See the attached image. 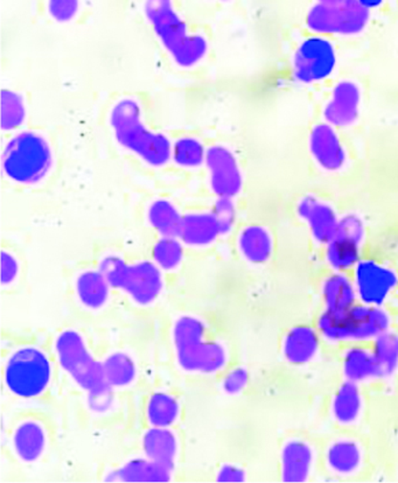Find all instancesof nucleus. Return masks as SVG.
Here are the masks:
<instances>
[{"label":"nucleus","instance_id":"obj_35","mask_svg":"<svg viewBox=\"0 0 398 483\" xmlns=\"http://www.w3.org/2000/svg\"><path fill=\"white\" fill-rule=\"evenodd\" d=\"M346 371L349 378L353 379H361L376 374L378 372V364H376L375 357L363 350H352L348 353L346 359Z\"/></svg>","mask_w":398,"mask_h":483},{"label":"nucleus","instance_id":"obj_28","mask_svg":"<svg viewBox=\"0 0 398 483\" xmlns=\"http://www.w3.org/2000/svg\"><path fill=\"white\" fill-rule=\"evenodd\" d=\"M311 463V453L304 444L293 442L284 451V477L293 481L301 480Z\"/></svg>","mask_w":398,"mask_h":483},{"label":"nucleus","instance_id":"obj_42","mask_svg":"<svg viewBox=\"0 0 398 483\" xmlns=\"http://www.w3.org/2000/svg\"><path fill=\"white\" fill-rule=\"evenodd\" d=\"M18 261L11 253H2V282L3 284L12 283L18 275Z\"/></svg>","mask_w":398,"mask_h":483},{"label":"nucleus","instance_id":"obj_15","mask_svg":"<svg viewBox=\"0 0 398 483\" xmlns=\"http://www.w3.org/2000/svg\"><path fill=\"white\" fill-rule=\"evenodd\" d=\"M221 235L219 222L211 214H190L183 217L182 232L179 238L188 245H211Z\"/></svg>","mask_w":398,"mask_h":483},{"label":"nucleus","instance_id":"obj_25","mask_svg":"<svg viewBox=\"0 0 398 483\" xmlns=\"http://www.w3.org/2000/svg\"><path fill=\"white\" fill-rule=\"evenodd\" d=\"M341 14V35H355L363 32L370 23L371 10L360 0H344L339 4Z\"/></svg>","mask_w":398,"mask_h":483},{"label":"nucleus","instance_id":"obj_5","mask_svg":"<svg viewBox=\"0 0 398 483\" xmlns=\"http://www.w3.org/2000/svg\"><path fill=\"white\" fill-rule=\"evenodd\" d=\"M99 271L110 285L125 291L141 305L151 304L163 287L160 269L150 261L128 265L121 258L110 256L102 261Z\"/></svg>","mask_w":398,"mask_h":483},{"label":"nucleus","instance_id":"obj_6","mask_svg":"<svg viewBox=\"0 0 398 483\" xmlns=\"http://www.w3.org/2000/svg\"><path fill=\"white\" fill-rule=\"evenodd\" d=\"M51 376V368L46 354L32 347L14 353L5 369L7 388L25 398L40 396L45 392Z\"/></svg>","mask_w":398,"mask_h":483},{"label":"nucleus","instance_id":"obj_27","mask_svg":"<svg viewBox=\"0 0 398 483\" xmlns=\"http://www.w3.org/2000/svg\"><path fill=\"white\" fill-rule=\"evenodd\" d=\"M324 294L328 311L342 312L351 308L354 294L351 283L345 277L333 276L327 280Z\"/></svg>","mask_w":398,"mask_h":483},{"label":"nucleus","instance_id":"obj_17","mask_svg":"<svg viewBox=\"0 0 398 483\" xmlns=\"http://www.w3.org/2000/svg\"><path fill=\"white\" fill-rule=\"evenodd\" d=\"M171 470L153 460H134L117 471L116 477L125 482H168Z\"/></svg>","mask_w":398,"mask_h":483},{"label":"nucleus","instance_id":"obj_32","mask_svg":"<svg viewBox=\"0 0 398 483\" xmlns=\"http://www.w3.org/2000/svg\"><path fill=\"white\" fill-rule=\"evenodd\" d=\"M183 253V246L176 238H164L154 245L153 257L160 268L173 270L182 261Z\"/></svg>","mask_w":398,"mask_h":483},{"label":"nucleus","instance_id":"obj_38","mask_svg":"<svg viewBox=\"0 0 398 483\" xmlns=\"http://www.w3.org/2000/svg\"><path fill=\"white\" fill-rule=\"evenodd\" d=\"M79 0H48V12L60 23L72 20L79 12Z\"/></svg>","mask_w":398,"mask_h":483},{"label":"nucleus","instance_id":"obj_14","mask_svg":"<svg viewBox=\"0 0 398 483\" xmlns=\"http://www.w3.org/2000/svg\"><path fill=\"white\" fill-rule=\"evenodd\" d=\"M298 214L308 221L312 234L319 242L330 243L337 234V215L333 208L315 197H305L298 205Z\"/></svg>","mask_w":398,"mask_h":483},{"label":"nucleus","instance_id":"obj_3","mask_svg":"<svg viewBox=\"0 0 398 483\" xmlns=\"http://www.w3.org/2000/svg\"><path fill=\"white\" fill-rule=\"evenodd\" d=\"M173 339L178 362L187 371L212 374L226 363V350L217 342L206 340V326L194 316L176 320Z\"/></svg>","mask_w":398,"mask_h":483},{"label":"nucleus","instance_id":"obj_23","mask_svg":"<svg viewBox=\"0 0 398 483\" xmlns=\"http://www.w3.org/2000/svg\"><path fill=\"white\" fill-rule=\"evenodd\" d=\"M316 334L306 327H298L287 335L285 355L293 363H304L316 353Z\"/></svg>","mask_w":398,"mask_h":483},{"label":"nucleus","instance_id":"obj_2","mask_svg":"<svg viewBox=\"0 0 398 483\" xmlns=\"http://www.w3.org/2000/svg\"><path fill=\"white\" fill-rule=\"evenodd\" d=\"M145 14L158 38L180 67H193L205 58L207 42L204 36L188 33L185 21L176 12L172 0H146Z\"/></svg>","mask_w":398,"mask_h":483},{"label":"nucleus","instance_id":"obj_36","mask_svg":"<svg viewBox=\"0 0 398 483\" xmlns=\"http://www.w3.org/2000/svg\"><path fill=\"white\" fill-rule=\"evenodd\" d=\"M360 453L352 442L335 444L330 451V463L339 471H351L359 464Z\"/></svg>","mask_w":398,"mask_h":483},{"label":"nucleus","instance_id":"obj_16","mask_svg":"<svg viewBox=\"0 0 398 483\" xmlns=\"http://www.w3.org/2000/svg\"><path fill=\"white\" fill-rule=\"evenodd\" d=\"M143 445L147 458L169 468L173 467L176 452H178V442L175 434L168 431V427H153L147 431Z\"/></svg>","mask_w":398,"mask_h":483},{"label":"nucleus","instance_id":"obj_8","mask_svg":"<svg viewBox=\"0 0 398 483\" xmlns=\"http://www.w3.org/2000/svg\"><path fill=\"white\" fill-rule=\"evenodd\" d=\"M62 368L83 389L94 390L105 385L103 364L98 362L87 349L82 337L74 331H66L55 344Z\"/></svg>","mask_w":398,"mask_h":483},{"label":"nucleus","instance_id":"obj_44","mask_svg":"<svg viewBox=\"0 0 398 483\" xmlns=\"http://www.w3.org/2000/svg\"><path fill=\"white\" fill-rule=\"evenodd\" d=\"M360 2L363 6H366L368 10H371L382 5L383 0H360Z\"/></svg>","mask_w":398,"mask_h":483},{"label":"nucleus","instance_id":"obj_37","mask_svg":"<svg viewBox=\"0 0 398 483\" xmlns=\"http://www.w3.org/2000/svg\"><path fill=\"white\" fill-rule=\"evenodd\" d=\"M213 214L215 215L217 222H219L221 234H226L234 226L236 210L234 202L230 198H219V200L214 206Z\"/></svg>","mask_w":398,"mask_h":483},{"label":"nucleus","instance_id":"obj_12","mask_svg":"<svg viewBox=\"0 0 398 483\" xmlns=\"http://www.w3.org/2000/svg\"><path fill=\"white\" fill-rule=\"evenodd\" d=\"M361 91L352 81H342L335 86L324 116L333 127H349L355 123L360 113Z\"/></svg>","mask_w":398,"mask_h":483},{"label":"nucleus","instance_id":"obj_20","mask_svg":"<svg viewBox=\"0 0 398 483\" xmlns=\"http://www.w3.org/2000/svg\"><path fill=\"white\" fill-rule=\"evenodd\" d=\"M147 217L151 226L164 238H178L182 232L183 216L169 201L157 200L150 206Z\"/></svg>","mask_w":398,"mask_h":483},{"label":"nucleus","instance_id":"obj_10","mask_svg":"<svg viewBox=\"0 0 398 483\" xmlns=\"http://www.w3.org/2000/svg\"><path fill=\"white\" fill-rule=\"evenodd\" d=\"M205 162L211 173L212 190L217 197L233 199L241 191V169L231 151L223 146H213L207 151Z\"/></svg>","mask_w":398,"mask_h":483},{"label":"nucleus","instance_id":"obj_19","mask_svg":"<svg viewBox=\"0 0 398 483\" xmlns=\"http://www.w3.org/2000/svg\"><path fill=\"white\" fill-rule=\"evenodd\" d=\"M238 245L243 256L253 263H263L271 254L270 234L263 227H246L239 235Z\"/></svg>","mask_w":398,"mask_h":483},{"label":"nucleus","instance_id":"obj_43","mask_svg":"<svg viewBox=\"0 0 398 483\" xmlns=\"http://www.w3.org/2000/svg\"><path fill=\"white\" fill-rule=\"evenodd\" d=\"M243 480V471L234 466H224L219 474L221 482H239Z\"/></svg>","mask_w":398,"mask_h":483},{"label":"nucleus","instance_id":"obj_33","mask_svg":"<svg viewBox=\"0 0 398 483\" xmlns=\"http://www.w3.org/2000/svg\"><path fill=\"white\" fill-rule=\"evenodd\" d=\"M378 372H389L397 362L398 339L392 334H379L376 354L374 355Z\"/></svg>","mask_w":398,"mask_h":483},{"label":"nucleus","instance_id":"obj_21","mask_svg":"<svg viewBox=\"0 0 398 483\" xmlns=\"http://www.w3.org/2000/svg\"><path fill=\"white\" fill-rule=\"evenodd\" d=\"M109 285L101 271H87L77 279V294L87 308H99L108 300Z\"/></svg>","mask_w":398,"mask_h":483},{"label":"nucleus","instance_id":"obj_41","mask_svg":"<svg viewBox=\"0 0 398 483\" xmlns=\"http://www.w3.org/2000/svg\"><path fill=\"white\" fill-rule=\"evenodd\" d=\"M248 381V376L243 369H236L227 376L223 382L224 392L228 393H238L241 392Z\"/></svg>","mask_w":398,"mask_h":483},{"label":"nucleus","instance_id":"obj_18","mask_svg":"<svg viewBox=\"0 0 398 483\" xmlns=\"http://www.w3.org/2000/svg\"><path fill=\"white\" fill-rule=\"evenodd\" d=\"M14 448L20 458L35 461L42 456L46 445L45 431L35 422H25L14 433Z\"/></svg>","mask_w":398,"mask_h":483},{"label":"nucleus","instance_id":"obj_22","mask_svg":"<svg viewBox=\"0 0 398 483\" xmlns=\"http://www.w3.org/2000/svg\"><path fill=\"white\" fill-rule=\"evenodd\" d=\"M306 24L311 31L319 35H340L341 16L339 4H316L308 11Z\"/></svg>","mask_w":398,"mask_h":483},{"label":"nucleus","instance_id":"obj_39","mask_svg":"<svg viewBox=\"0 0 398 483\" xmlns=\"http://www.w3.org/2000/svg\"><path fill=\"white\" fill-rule=\"evenodd\" d=\"M363 221L355 215H347L339 221L337 234L335 236L360 243L363 238Z\"/></svg>","mask_w":398,"mask_h":483},{"label":"nucleus","instance_id":"obj_40","mask_svg":"<svg viewBox=\"0 0 398 483\" xmlns=\"http://www.w3.org/2000/svg\"><path fill=\"white\" fill-rule=\"evenodd\" d=\"M110 385L105 383V385L99 386L98 388L91 390L90 392V405L96 411H105L109 407L110 401H112V396H110Z\"/></svg>","mask_w":398,"mask_h":483},{"label":"nucleus","instance_id":"obj_7","mask_svg":"<svg viewBox=\"0 0 398 483\" xmlns=\"http://www.w3.org/2000/svg\"><path fill=\"white\" fill-rule=\"evenodd\" d=\"M388 319L376 308H354L347 311H328L320 319V330L332 340H361L379 335Z\"/></svg>","mask_w":398,"mask_h":483},{"label":"nucleus","instance_id":"obj_9","mask_svg":"<svg viewBox=\"0 0 398 483\" xmlns=\"http://www.w3.org/2000/svg\"><path fill=\"white\" fill-rule=\"evenodd\" d=\"M337 66L333 43L323 36H312L300 43L294 53L293 76L301 83H316L327 79Z\"/></svg>","mask_w":398,"mask_h":483},{"label":"nucleus","instance_id":"obj_30","mask_svg":"<svg viewBox=\"0 0 398 483\" xmlns=\"http://www.w3.org/2000/svg\"><path fill=\"white\" fill-rule=\"evenodd\" d=\"M359 245L360 243L351 241V239L335 236L328 245V261L337 269L352 267L359 258Z\"/></svg>","mask_w":398,"mask_h":483},{"label":"nucleus","instance_id":"obj_4","mask_svg":"<svg viewBox=\"0 0 398 483\" xmlns=\"http://www.w3.org/2000/svg\"><path fill=\"white\" fill-rule=\"evenodd\" d=\"M53 156L50 144L35 132H21L10 140L3 154V168L13 182H42L51 171Z\"/></svg>","mask_w":398,"mask_h":483},{"label":"nucleus","instance_id":"obj_24","mask_svg":"<svg viewBox=\"0 0 398 483\" xmlns=\"http://www.w3.org/2000/svg\"><path fill=\"white\" fill-rule=\"evenodd\" d=\"M179 416V404L168 393H154L147 405V417L154 427H168Z\"/></svg>","mask_w":398,"mask_h":483},{"label":"nucleus","instance_id":"obj_13","mask_svg":"<svg viewBox=\"0 0 398 483\" xmlns=\"http://www.w3.org/2000/svg\"><path fill=\"white\" fill-rule=\"evenodd\" d=\"M357 289L368 304H381L396 285V276L373 261L360 263L356 272Z\"/></svg>","mask_w":398,"mask_h":483},{"label":"nucleus","instance_id":"obj_31","mask_svg":"<svg viewBox=\"0 0 398 483\" xmlns=\"http://www.w3.org/2000/svg\"><path fill=\"white\" fill-rule=\"evenodd\" d=\"M2 128L3 130H13L24 123L26 112L23 98L17 92L2 91Z\"/></svg>","mask_w":398,"mask_h":483},{"label":"nucleus","instance_id":"obj_26","mask_svg":"<svg viewBox=\"0 0 398 483\" xmlns=\"http://www.w3.org/2000/svg\"><path fill=\"white\" fill-rule=\"evenodd\" d=\"M105 382L113 386L130 385L136 376L134 361L127 354L116 353L110 355L103 363Z\"/></svg>","mask_w":398,"mask_h":483},{"label":"nucleus","instance_id":"obj_1","mask_svg":"<svg viewBox=\"0 0 398 483\" xmlns=\"http://www.w3.org/2000/svg\"><path fill=\"white\" fill-rule=\"evenodd\" d=\"M110 124L118 143L137 154L146 164L160 167L171 158V143L164 135L145 127L141 106L135 99L124 98L118 102L110 113Z\"/></svg>","mask_w":398,"mask_h":483},{"label":"nucleus","instance_id":"obj_29","mask_svg":"<svg viewBox=\"0 0 398 483\" xmlns=\"http://www.w3.org/2000/svg\"><path fill=\"white\" fill-rule=\"evenodd\" d=\"M206 154L204 145L194 138L176 140L172 149L173 160L183 167H199L206 161Z\"/></svg>","mask_w":398,"mask_h":483},{"label":"nucleus","instance_id":"obj_34","mask_svg":"<svg viewBox=\"0 0 398 483\" xmlns=\"http://www.w3.org/2000/svg\"><path fill=\"white\" fill-rule=\"evenodd\" d=\"M359 408L360 397L355 386L352 385L342 386L334 403V411L338 418L341 422H352L355 419Z\"/></svg>","mask_w":398,"mask_h":483},{"label":"nucleus","instance_id":"obj_11","mask_svg":"<svg viewBox=\"0 0 398 483\" xmlns=\"http://www.w3.org/2000/svg\"><path fill=\"white\" fill-rule=\"evenodd\" d=\"M309 151L320 167L335 172L344 167L346 151L333 125H316L309 135Z\"/></svg>","mask_w":398,"mask_h":483},{"label":"nucleus","instance_id":"obj_45","mask_svg":"<svg viewBox=\"0 0 398 483\" xmlns=\"http://www.w3.org/2000/svg\"><path fill=\"white\" fill-rule=\"evenodd\" d=\"M318 2L323 4H330V5H337V4H340L341 2H344V0H318Z\"/></svg>","mask_w":398,"mask_h":483}]
</instances>
